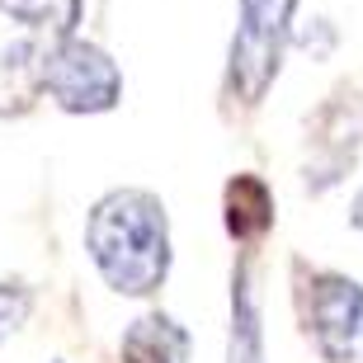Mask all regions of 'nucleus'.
<instances>
[{
	"instance_id": "f257e3e1",
	"label": "nucleus",
	"mask_w": 363,
	"mask_h": 363,
	"mask_svg": "<svg viewBox=\"0 0 363 363\" xmlns=\"http://www.w3.org/2000/svg\"><path fill=\"white\" fill-rule=\"evenodd\" d=\"M99 279L123 297H151L170 274V222L165 203L147 189H113L90 208L85 222Z\"/></svg>"
},
{
	"instance_id": "f03ea898",
	"label": "nucleus",
	"mask_w": 363,
	"mask_h": 363,
	"mask_svg": "<svg viewBox=\"0 0 363 363\" xmlns=\"http://www.w3.org/2000/svg\"><path fill=\"white\" fill-rule=\"evenodd\" d=\"M293 10L297 0H241L227 52V94L245 108H255L279 76L283 43L293 33Z\"/></svg>"
},
{
	"instance_id": "7ed1b4c3",
	"label": "nucleus",
	"mask_w": 363,
	"mask_h": 363,
	"mask_svg": "<svg viewBox=\"0 0 363 363\" xmlns=\"http://www.w3.org/2000/svg\"><path fill=\"white\" fill-rule=\"evenodd\" d=\"M307 335L325 363H363V283L316 269L302 288Z\"/></svg>"
},
{
	"instance_id": "20e7f679",
	"label": "nucleus",
	"mask_w": 363,
	"mask_h": 363,
	"mask_svg": "<svg viewBox=\"0 0 363 363\" xmlns=\"http://www.w3.org/2000/svg\"><path fill=\"white\" fill-rule=\"evenodd\" d=\"M48 94L67 113H108L123 99L118 62L85 38H62L48 52Z\"/></svg>"
},
{
	"instance_id": "39448f33",
	"label": "nucleus",
	"mask_w": 363,
	"mask_h": 363,
	"mask_svg": "<svg viewBox=\"0 0 363 363\" xmlns=\"http://www.w3.org/2000/svg\"><path fill=\"white\" fill-rule=\"evenodd\" d=\"M38 90H48V52L33 43H14L0 52V113H24L33 108Z\"/></svg>"
},
{
	"instance_id": "423d86ee",
	"label": "nucleus",
	"mask_w": 363,
	"mask_h": 363,
	"mask_svg": "<svg viewBox=\"0 0 363 363\" xmlns=\"http://www.w3.org/2000/svg\"><path fill=\"white\" fill-rule=\"evenodd\" d=\"M269 227H274V194H269V184L255 179V175H236L227 184V231H231V241L255 245Z\"/></svg>"
},
{
	"instance_id": "0eeeda50",
	"label": "nucleus",
	"mask_w": 363,
	"mask_h": 363,
	"mask_svg": "<svg viewBox=\"0 0 363 363\" xmlns=\"http://www.w3.org/2000/svg\"><path fill=\"white\" fill-rule=\"evenodd\" d=\"M184 354H189V335L161 311L133 321L123 335V363H184Z\"/></svg>"
},
{
	"instance_id": "6e6552de",
	"label": "nucleus",
	"mask_w": 363,
	"mask_h": 363,
	"mask_svg": "<svg viewBox=\"0 0 363 363\" xmlns=\"http://www.w3.org/2000/svg\"><path fill=\"white\" fill-rule=\"evenodd\" d=\"M227 363H264V325H259V302H255V288H250V269H241L231 279Z\"/></svg>"
},
{
	"instance_id": "1a4fd4ad",
	"label": "nucleus",
	"mask_w": 363,
	"mask_h": 363,
	"mask_svg": "<svg viewBox=\"0 0 363 363\" xmlns=\"http://www.w3.org/2000/svg\"><path fill=\"white\" fill-rule=\"evenodd\" d=\"M28 307H33V293L24 283H0V345L28 321Z\"/></svg>"
},
{
	"instance_id": "9d476101",
	"label": "nucleus",
	"mask_w": 363,
	"mask_h": 363,
	"mask_svg": "<svg viewBox=\"0 0 363 363\" xmlns=\"http://www.w3.org/2000/svg\"><path fill=\"white\" fill-rule=\"evenodd\" d=\"M0 14H10V19H19V24L38 28L52 19V0H0Z\"/></svg>"
},
{
	"instance_id": "9b49d317",
	"label": "nucleus",
	"mask_w": 363,
	"mask_h": 363,
	"mask_svg": "<svg viewBox=\"0 0 363 363\" xmlns=\"http://www.w3.org/2000/svg\"><path fill=\"white\" fill-rule=\"evenodd\" d=\"M350 222H354V227L363 231V189L354 194V203H350Z\"/></svg>"
}]
</instances>
